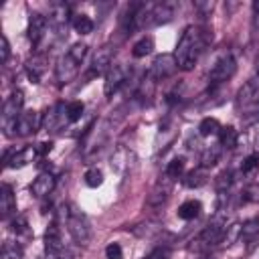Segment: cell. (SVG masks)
Instances as JSON below:
<instances>
[{"label": "cell", "instance_id": "obj_1", "mask_svg": "<svg viewBox=\"0 0 259 259\" xmlns=\"http://www.w3.org/2000/svg\"><path fill=\"white\" fill-rule=\"evenodd\" d=\"M208 42V34L206 30L198 28V26H186L178 45H176V51H174V57H176V63H178V69L182 71H190L194 69V65L198 63L204 47Z\"/></svg>", "mask_w": 259, "mask_h": 259}, {"label": "cell", "instance_id": "obj_2", "mask_svg": "<svg viewBox=\"0 0 259 259\" xmlns=\"http://www.w3.org/2000/svg\"><path fill=\"white\" fill-rule=\"evenodd\" d=\"M65 221H67V231L71 233L73 241L79 243V245H85L91 237V227H89V221L87 217L75 206V204H67L65 208Z\"/></svg>", "mask_w": 259, "mask_h": 259}, {"label": "cell", "instance_id": "obj_3", "mask_svg": "<svg viewBox=\"0 0 259 259\" xmlns=\"http://www.w3.org/2000/svg\"><path fill=\"white\" fill-rule=\"evenodd\" d=\"M22 103H24V93L20 89H14L10 97L2 105V130L6 136L16 134V123L18 117L22 115Z\"/></svg>", "mask_w": 259, "mask_h": 259}, {"label": "cell", "instance_id": "obj_4", "mask_svg": "<svg viewBox=\"0 0 259 259\" xmlns=\"http://www.w3.org/2000/svg\"><path fill=\"white\" fill-rule=\"evenodd\" d=\"M235 71H237V61H235V57H233L231 53H225L223 57L217 59V63L212 65V69H210V73H208V83H210V87L223 85L225 81H229V79L235 75Z\"/></svg>", "mask_w": 259, "mask_h": 259}, {"label": "cell", "instance_id": "obj_5", "mask_svg": "<svg viewBox=\"0 0 259 259\" xmlns=\"http://www.w3.org/2000/svg\"><path fill=\"white\" fill-rule=\"evenodd\" d=\"M225 233H227L225 221H223V219H217V221L208 223V225L202 229V233L196 237V241H194L192 247H194V249H208V247L221 243L223 237H225Z\"/></svg>", "mask_w": 259, "mask_h": 259}, {"label": "cell", "instance_id": "obj_6", "mask_svg": "<svg viewBox=\"0 0 259 259\" xmlns=\"http://www.w3.org/2000/svg\"><path fill=\"white\" fill-rule=\"evenodd\" d=\"M176 69H178L176 57L170 55V53H162V55H158V57L152 61L148 77H150L152 81H164V79L172 77Z\"/></svg>", "mask_w": 259, "mask_h": 259}, {"label": "cell", "instance_id": "obj_7", "mask_svg": "<svg viewBox=\"0 0 259 259\" xmlns=\"http://www.w3.org/2000/svg\"><path fill=\"white\" fill-rule=\"evenodd\" d=\"M259 103V75H255L253 79H249L237 93V99H235V105L241 109H251Z\"/></svg>", "mask_w": 259, "mask_h": 259}, {"label": "cell", "instance_id": "obj_8", "mask_svg": "<svg viewBox=\"0 0 259 259\" xmlns=\"http://www.w3.org/2000/svg\"><path fill=\"white\" fill-rule=\"evenodd\" d=\"M127 81V67L121 65V63H113L109 67V71L105 73V85H103V91L107 97H111L115 91H119V87Z\"/></svg>", "mask_w": 259, "mask_h": 259}, {"label": "cell", "instance_id": "obj_9", "mask_svg": "<svg viewBox=\"0 0 259 259\" xmlns=\"http://www.w3.org/2000/svg\"><path fill=\"white\" fill-rule=\"evenodd\" d=\"M111 65H113V49H111V47H101V49L95 53L93 61H91V67H89L87 77L91 79V77L105 75Z\"/></svg>", "mask_w": 259, "mask_h": 259}, {"label": "cell", "instance_id": "obj_10", "mask_svg": "<svg viewBox=\"0 0 259 259\" xmlns=\"http://www.w3.org/2000/svg\"><path fill=\"white\" fill-rule=\"evenodd\" d=\"M77 73H79V63L73 61L69 55H63V57L57 61V65H55V77H57V81H59L61 85L71 83V81L77 77Z\"/></svg>", "mask_w": 259, "mask_h": 259}, {"label": "cell", "instance_id": "obj_11", "mask_svg": "<svg viewBox=\"0 0 259 259\" xmlns=\"http://www.w3.org/2000/svg\"><path fill=\"white\" fill-rule=\"evenodd\" d=\"M42 125V115L38 111H22V115L18 117V123H16V136L20 138H26L30 134H34L36 130H40Z\"/></svg>", "mask_w": 259, "mask_h": 259}, {"label": "cell", "instance_id": "obj_12", "mask_svg": "<svg viewBox=\"0 0 259 259\" xmlns=\"http://www.w3.org/2000/svg\"><path fill=\"white\" fill-rule=\"evenodd\" d=\"M47 28H49V22H47V16L38 14V12H32L30 18H28V38L34 47L40 45V40L45 38L47 34Z\"/></svg>", "mask_w": 259, "mask_h": 259}, {"label": "cell", "instance_id": "obj_13", "mask_svg": "<svg viewBox=\"0 0 259 259\" xmlns=\"http://www.w3.org/2000/svg\"><path fill=\"white\" fill-rule=\"evenodd\" d=\"M55 176L51 174V172H40L34 180H32V184H30V192L36 196V198H45V196H49L51 192H53V188H55Z\"/></svg>", "mask_w": 259, "mask_h": 259}, {"label": "cell", "instance_id": "obj_14", "mask_svg": "<svg viewBox=\"0 0 259 259\" xmlns=\"http://www.w3.org/2000/svg\"><path fill=\"white\" fill-rule=\"evenodd\" d=\"M36 156H40L38 146H26V148H22V150L14 152L12 156H6L4 160H6V166L16 168V166H26V164H30Z\"/></svg>", "mask_w": 259, "mask_h": 259}, {"label": "cell", "instance_id": "obj_15", "mask_svg": "<svg viewBox=\"0 0 259 259\" xmlns=\"http://www.w3.org/2000/svg\"><path fill=\"white\" fill-rule=\"evenodd\" d=\"M24 69H26V75H28L30 83H40L42 81V75L47 71V59L42 55H34L32 59L26 61Z\"/></svg>", "mask_w": 259, "mask_h": 259}, {"label": "cell", "instance_id": "obj_16", "mask_svg": "<svg viewBox=\"0 0 259 259\" xmlns=\"http://www.w3.org/2000/svg\"><path fill=\"white\" fill-rule=\"evenodd\" d=\"M170 190H172V178H168V176L164 174V178L156 182V186H154L152 194L148 196V202H150V204H154V206L162 204V202H164V200L168 198Z\"/></svg>", "mask_w": 259, "mask_h": 259}, {"label": "cell", "instance_id": "obj_17", "mask_svg": "<svg viewBox=\"0 0 259 259\" xmlns=\"http://www.w3.org/2000/svg\"><path fill=\"white\" fill-rule=\"evenodd\" d=\"M14 212H16V198L12 194V188L8 184H2V188H0V214H2V219H8Z\"/></svg>", "mask_w": 259, "mask_h": 259}, {"label": "cell", "instance_id": "obj_18", "mask_svg": "<svg viewBox=\"0 0 259 259\" xmlns=\"http://www.w3.org/2000/svg\"><path fill=\"white\" fill-rule=\"evenodd\" d=\"M63 239H61V229L57 223H51L45 231V251H63Z\"/></svg>", "mask_w": 259, "mask_h": 259}, {"label": "cell", "instance_id": "obj_19", "mask_svg": "<svg viewBox=\"0 0 259 259\" xmlns=\"http://www.w3.org/2000/svg\"><path fill=\"white\" fill-rule=\"evenodd\" d=\"M63 119H67V113L63 111V105L59 103L49 111V115L42 117V127H47V132H55Z\"/></svg>", "mask_w": 259, "mask_h": 259}, {"label": "cell", "instance_id": "obj_20", "mask_svg": "<svg viewBox=\"0 0 259 259\" xmlns=\"http://www.w3.org/2000/svg\"><path fill=\"white\" fill-rule=\"evenodd\" d=\"M237 142H239V134H237V130L233 125H223L219 130V144H221V148L231 150V148L237 146Z\"/></svg>", "mask_w": 259, "mask_h": 259}, {"label": "cell", "instance_id": "obj_21", "mask_svg": "<svg viewBox=\"0 0 259 259\" xmlns=\"http://www.w3.org/2000/svg\"><path fill=\"white\" fill-rule=\"evenodd\" d=\"M178 217L182 219V221H192V219H196L198 217V212H200V202L198 200H184L180 206H178Z\"/></svg>", "mask_w": 259, "mask_h": 259}, {"label": "cell", "instance_id": "obj_22", "mask_svg": "<svg viewBox=\"0 0 259 259\" xmlns=\"http://www.w3.org/2000/svg\"><path fill=\"white\" fill-rule=\"evenodd\" d=\"M71 24H73L75 32H79V34H89V32H93V26H95L87 14H75Z\"/></svg>", "mask_w": 259, "mask_h": 259}, {"label": "cell", "instance_id": "obj_23", "mask_svg": "<svg viewBox=\"0 0 259 259\" xmlns=\"http://www.w3.org/2000/svg\"><path fill=\"white\" fill-rule=\"evenodd\" d=\"M152 51H154V38H152V36H142V38L134 45L132 55H134L136 59H142V57H148Z\"/></svg>", "mask_w": 259, "mask_h": 259}, {"label": "cell", "instance_id": "obj_24", "mask_svg": "<svg viewBox=\"0 0 259 259\" xmlns=\"http://www.w3.org/2000/svg\"><path fill=\"white\" fill-rule=\"evenodd\" d=\"M219 130H221V123H219L217 117H204V119L200 121V125H198V134H200L202 138L214 136V134H219Z\"/></svg>", "mask_w": 259, "mask_h": 259}, {"label": "cell", "instance_id": "obj_25", "mask_svg": "<svg viewBox=\"0 0 259 259\" xmlns=\"http://www.w3.org/2000/svg\"><path fill=\"white\" fill-rule=\"evenodd\" d=\"M219 146H210V148H206L202 152V156H200V168H210V166H214L219 162V156H221V148Z\"/></svg>", "mask_w": 259, "mask_h": 259}, {"label": "cell", "instance_id": "obj_26", "mask_svg": "<svg viewBox=\"0 0 259 259\" xmlns=\"http://www.w3.org/2000/svg\"><path fill=\"white\" fill-rule=\"evenodd\" d=\"M204 182H206V172H204V168L192 170V172H188L186 178H184V184H186L188 188H198V186H202Z\"/></svg>", "mask_w": 259, "mask_h": 259}, {"label": "cell", "instance_id": "obj_27", "mask_svg": "<svg viewBox=\"0 0 259 259\" xmlns=\"http://www.w3.org/2000/svg\"><path fill=\"white\" fill-rule=\"evenodd\" d=\"M241 239H245V241H253L257 235H259V219H251V221H247L243 227H241Z\"/></svg>", "mask_w": 259, "mask_h": 259}, {"label": "cell", "instance_id": "obj_28", "mask_svg": "<svg viewBox=\"0 0 259 259\" xmlns=\"http://www.w3.org/2000/svg\"><path fill=\"white\" fill-rule=\"evenodd\" d=\"M83 111H85V105H83V101H71V103L65 107V113H67V121H77V119H81Z\"/></svg>", "mask_w": 259, "mask_h": 259}, {"label": "cell", "instance_id": "obj_29", "mask_svg": "<svg viewBox=\"0 0 259 259\" xmlns=\"http://www.w3.org/2000/svg\"><path fill=\"white\" fill-rule=\"evenodd\" d=\"M184 174V160L182 158H174L172 162H168V166H166V176L168 178H180Z\"/></svg>", "mask_w": 259, "mask_h": 259}, {"label": "cell", "instance_id": "obj_30", "mask_svg": "<svg viewBox=\"0 0 259 259\" xmlns=\"http://www.w3.org/2000/svg\"><path fill=\"white\" fill-rule=\"evenodd\" d=\"M87 49H89V47H87L85 42H75V45H71V49L67 51V55H69L73 61H77V63L81 65L83 59L87 57Z\"/></svg>", "mask_w": 259, "mask_h": 259}, {"label": "cell", "instance_id": "obj_31", "mask_svg": "<svg viewBox=\"0 0 259 259\" xmlns=\"http://www.w3.org/2000/svg\"><path fill=\"white\" fill-rule=\"evenodd\" d=\"M101 182H103V172L99 168H89L85 172V184L89 188H97V186H101Z\"/></svg>", "mask_w": 259, "mask_h": 259}, {"label": "cell", "instance_id": "obj_32", "mask_svg": "<svg viewBox=\"0 0 259 259\" xmlns=\"http://www.w3.org/2000/svg\"><path fill=\"white\" fill-rule=\"evenodd\" d=\"M257 168H259V152H253V154H249V156L243 160L241 172H243V174H249V172H253V170H257Z\"/></svg>", "mask_w": 259, "mask_h": 259}, {"label": "cell", "instance_id": "obj_33", "mask_svg": "<svg viewBox=\"0 0 259 259\" xmlns=\"http://www.w3.org/2000/svg\"><path fill=\"white\" fill-rule=\"evenodd\" d=\"M22 257V249L14 243H4L2 247V259H20Z\"/></svg>", "mask_w": 259, "mask_h": 259}, {"label": "cell", "instance_id": "obj_34", "mask_svg": "<svg viewBox=\"0 0 259 259\" xmlns=\"http://www.w3.org/2000/svg\"><path fill=\"white\" fill-rule=\"evenodd\" d=\"M105 259H123V251L119 243H109L105 247Z\"/></svg>", "mask_w": 259, "mask_h": 259}, {"label": "cell", "instance_id": "obj_35", "mask_svg": "<svg viewBox=\"0 0 259 259\" xmlns=\"http://www.w3.org/2000/svg\"><path fill=\"white\" fill-rule=\"evenodd\" d=\"M231 182H233V174H231V170H225L219 178H217V186H219V192H225L229 186H231Z\"/></svg>", "mask_w": 259, "mask_h": 259}, {"label": "cell", "instance_id": "obj_36", "mask_svg": "<svg viewBox=\"0 0 259 259\" xmlns=\"http://www.w3.org/2000/svg\"><path fill=\"white\" fill-rule=\"evenodd\" d=\"M0 55H2V63H8V57H10V45H8V38L2 34L0 36Z\"/></svg>", "mask_w": 259, "mask_h": 259}, {"label": "cell", "instance_id": "obj_37", "mask_svg": "<svg viewBox=\"0 0 259 259\" xmlns=\"http://www.w3.org/2000/svg\"><path fill=\"white\" fill-rule=\"evenodd\" d=\"M26 227H28V223H26V219L20 217V214L12 221V231H16V233H26Z\"/></svg>", "mask_w": 259, "mask_h": 259}, {"label": "cell", "instance_id": "obj_38", "mask_svg": "<svg viewBox=\"0 0 259 259\" xmlns=\"http://www.w3.org/2000/svg\"><path fill=\"white\" fill-rule=\"evenodd\" d=\"M245 196H247V200H251V202H259V182L253 184V186H249L247 192H245Z\"/></svg>", "mask_w": 259, "mask_h": 259}, {"label": "cell", "instance_id": "obj_39", "mask_svg": "<svg viewBox=\"0 0 259 259\" xmlns=\"http://www.w3.org/2000/svg\"><path fill=\"white\" fill-rule=\"evenodd\" d=\"M42 259H69V253L63 249V251H45Z\"/></svg>", "mask_w": 259, "mask_h": 259}, {"label": "cell", "instance_id": "obj_40", "mask_svg": "<svg viewBox=\"0 0 259 259\" xmlns=\"http://www.w3.org/2000/svg\"><path fill=\"white\" fill-rule=\"evenodd\" d=\"M168 255H170V251L168 249H162V247H158V249H154L148 257H144V259H168Z\"/></svg>", "mask_w": 259, "mask_h": 259}, {"label": "cell", "instance_id": "obj_41", "mask_svg": "<svg viewBox=\"0 0 259 259\" xmlns=\"http://www.w3.org/2000/svg\"><path fill=\"white\" fill-rule=\"evenodd\" d=\"M194 8L206 14V12H210V10L214 8V2H196V4H194Z\"/></svg>", "mask_w": 259, "mask_h": 259}]
</instances>
